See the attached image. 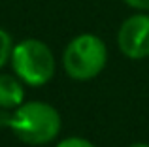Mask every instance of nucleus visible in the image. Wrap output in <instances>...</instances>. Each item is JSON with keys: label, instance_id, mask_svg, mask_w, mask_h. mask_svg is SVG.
Instances as JSON below:
<instances>
[{"label": "nucleus", "instance_id": "1", "mask_svg": "<svg viewBox=\"0 0 149 147\" xmlns=\"http://www.w3.org/2000/svg\"><path fill=\"white\" fill-rule=\"evenodd\" d=\"M11 132L29 145H45L57 140L62 126L61 113L47 102H23L10 113Z\"/></svg>", "mask_w": 149, "mask_h": 147}, {"label": "nucleus", "instance_id": "2", "mask_svg": "<svg viewBox=\"0 0 149 147\" xmlns=\"http://www.w3.org/2000/svg\"><path fill=\"white\" fill-rule=\"evenodd\" d=\"M10 64L13 74L29 87H44L53 79L57 68L51 47L38 38H25L13 44Z\"/></svg>", "mask_w": 149, "mask_h": 147}, {"label": "nucleus", "instance_id": "3", "mask_svg": "<svg viewBox=\"0 0 149 147\" xmlns=\"http://www.w3.org/2000/svg\"><path fill=\"white\" fill-rule=\"evenodd\" d=\"M108 64V47L96 34L83 32L74 36L62 53V68L76 81L95 79Z\"/></svg>", "mask_w": 149, "mask_h": 147}, {"label": "nucleus", "instance_id": "4", "mask_svg": "<svg viewBox=\"0 0 149 147\" xmlns=\"http://www.w3.org/2000/svg\"><path fill=\"white\" fill-rule=\"evenodd\" d=\"M117 47L127 59L142 60L149 57V13L136 11L121 23L117 30Z\"/></svg>", "mask_w": 149, "mask_h": 147}, {"label": "nucleus", "instance_id": "5", "mask_svg": "<svg viewBox=\"0 0 149 147\" xmlns=\"http://www.w3.org/2000/svg\"><path fill=\"white\" fill-rule=\"evenodd\" d=\"M25 102V83L15 74H0V110H15Z\"/></svg>", "mask_w": 149, "mask_h": 147}, {"label": "nucleus", "instance_id": "6", "mask_svg": "<svg viewBox=\"0 0 149 147\" xmlns=\"http://www.w3.org/2000/svg\"><path fill=\"white\" fill-rule=\"evenodd\" d=\"M11 49H13V38L8 30H4L0 26V70L10 62Z\"/></svg>", "mask_w": 149, "mask_h": 147}, {"label": "nucleus", "instance_id": "7", "mask_svg": "<svg viewBox=\"0 0 149 147\" xmlns=\"http://www.w3.org/2000/svg\"><path fill=\"white\" fill-rule=\"evenodd\" d=\"M55 147H96L93 141L85 140V138H79V136H70V138H64L61 140Z\"/></svg>", "mask_w": 149, "mask_h": 147}, {"label": "nucleus", "instance_id": "8", "mask_svg": "<svg viewBox=\"0 0 149 147\" xmlns=\"http://www.w3.org/2000/svg\"><path fill=\"white\" fill-rule=\"evenodd\" d=\"M123 2L134 11H147L149 13V0H123Z\"/></svg>", "mask_w": 149, "mask_h": 147}, {"label": "nucleus", "instance_id": "9", "mask_svg": "<svg viewBox=\"0 0 149 147\" xmlns=\"http://www.w3.org/2000/svg\"><path fill=\"white\" fill-rule=\"evenodd\" d=\"M128 147H149V144H143V141H136V144H130Z\"/></svg>", "mask_w": 149, "mask_h": 147}]
</instances>
